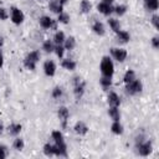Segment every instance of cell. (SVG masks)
<instances>
[{
  "mask_svg": "<svg viewBox=\"0 0 159 159\" xmlns=\"http://www.w3.org/2000/svg\"><path fill=\"white\" fill-rule=\"evenodd\" d=\"M80 10H81L82 14H89L91 10H92V4L89 2V0H81Z\"/></svg>",
  "mask_w": 159,
  "mask_h": 159,
  "instance_id": "cell-24",
  "label": "cell"
},
{
  "mask_svg": "<svg viewBox=\"0 0 159 159\" xmlns=\"http://www.w3.org/2000/svg\"><path fill=\"white\" fill-rule=\"evenodd\" d=\"M7 157V150H6V147L0 144V159H5Z\"/></svg>",
  "mask_w": 159,
  "mask_h": 159,
  "instance_id": "cell-40",
  "label": "cell"
},
{
  "mask_svg": "<svg viewBox=\"0 0 159 159\" xmlns=\"http://www.w3.org/2000/svg\"><path fill=\"white\" fill-rule=\"evenodd\" d=\"M108 116L112 120H120L119 107H109L108 108Z\"/></svg>",
  "mask_w": 159,
  "mask_h": 159,
  "instance_id": "cell-23",
  "label": "cell"
},
{
  "mask_svg": "<svg viewBox=\"0 0 159 159\" xmlns=\"http://www.w3.org/2000/svg\"><path fill=\"white\" fill-rule=\"evenodd\" d=\"M9 11L5 9V7H2V6H0V20L1 21H5V20H7V17H9Z\"/></svg>",
  "mask_w": 159,
  "mask_h": 159,
  "instance_id": "cell-38",
  "label": "cell"
},
{
  "mask_svg": "<svg viewBox=\"0 0 159 159\" xmlns=\"http://www.w3.org/2000/svg\"><path fill=\"white\" fill-rule=\"evenodd\" d=\"M65 40H66V35H65L63 31H60V30L55 32L53 39H52V41H53L55 45H63Z\"/></svg>",
  "mask_w": 159,
  "mask_h": 159,
  "instance_id": "cell-21",
  "label": "cell"
},
{
  "mask_svg": "<svg viewBox=\"0 0 159 159\" xmlns=\"http://www.w3.org/2000/svg\"><path fill=\"white\" fill-rule=\"evenodd\" d=\"M150 42H152V46H153V48H159V37L158 36H153L152 37V40H150Z\"/></svg>",
  "mask_w": 159,
  "mask_h": 159,
  "instance_id": "cell-41",
  "label": "cell"
},
{
  "mask_svg": "<svg viewBox=\"0 0 159 159\" xmlns=\"http://www.w3.org/2000/svg\"><path fill=\"white\" fill-rule=\"evenodd\" d=\"M73 130H75V133L78 134V135H86V134L88 133V127H87V124H86L83 120H78V122L75 123Z\"/></svg>",
  "mask_w": 159,
  "mask_h": 159,
  "instance_id": "cell-13",
  "label": "cell"
},
{
  "mask_svg": "<svg viewBox=\"0 0 159 159\" xmlns=\"http://www.w3.org/2000/svg\"><path fill=\"white\" fill-rule=\"evenodd\" d=\"M99 84H101L103 88H109V87L112 86V77L102 76L101 80H99Z\"/></svg>",
  "mask_w": 159,
  "mask_h": 159,
  "instance_id": "cell-33",
  "label": "cell"
},
{
  "mask_svg": "<svg viewBox=\"0 0 159 159\" xmlns=\"http://www.w3.org/2000/svg\"><path fill=\"white\" fill-rule=\"evenodd\" d=\"M61 66L66 71H75L77 68V62L71 60V58H63L61 61Z\"/></svg>",
  "mask_w": 159,
  "mask_h": 159,
  "instance_id": "cell-14",
  "label": "cell"
},
{
  "mask_svg": "<svg viewBox=\"0 0 159 159\" xmlns=\"http://www.w3.org/2000/svg\"><path fill=\"white\" fill-rule=\"evenodd\" d=\"M135 78H137L135 72H134L133 70H127V71H125V73H124V76H123V82L127 84V83L133 82Z\"/></svg>",
  "mask_w": 159,
  "mask_h": 159,
  "instance_id": "cell-25",
  "label": "cell"
},
{
  "mask_svg": "<svg viewBox=\"0 0 159 159\" xmlns=\"http://www.w3.org/2000/svg\"><path fill=\"white\" fill-rule=\"evenodd\" d=\"M39 24H40V26H41L42 29H46V30H48V29H55V27H56L55 20H53L52 17L47 16V15L41 16V17L39 19Z\"/></svg>",
  "mask_w": 159,
  "mask_h": 159,
  "instance_id": "cell-9",
  "label": "cell"
},
{
  "mask_svg": "<svg viewBox=\"0 0 159 159\" xmlns=\"http://www.w3.org/2000/svg\"><path fill=\"white\" fill-rule=\"evenodd\" d=\"M24 147H25V142H24V139L20 138V137H16V138L14 139V142H12V148H14L15 150L21 152V150L24 149Z\"/></svg>",
  "mask_w": 159,
  "mask_h": 159,
  "instance_id": "cell-30",
  "label": "cell"
},
{
  "mask_svg": "<svg viewBox=\"0 0 159 159\" xmlns=\"http://www.w3.org/2000/svg\"><path fill=\"white\" fill-rule=\"evenodd\" d=\"M66 2H67V0H51V1L48 2V9H50L52 12H55V14L58 15L60 12L63 11Z\"/></svg>",
  "mask_w": 159,
  "mask_h": 159,
  "instance_id": "cell-8",
  "label": "cell"
},
{
  "mask_svg": "<svg viewBox=\"0 0 159 159\" xmlns=\"http://www.w3.org/2000/svg\"><path fill=\"white\" fill-rule=\"evenodd\" d=\"M113 6L111 2H106V1H101L98 5H97V10L98 12H101L102 15L104 16H109L112 12H113Z\"/></svg>",
  "mask_w": 159,
  "mask_h": 159,
  "instance_id": "cell-10",
  "label": "cell"
},
{
  "mask_svg": "<svg viewBox=\"0 0 159 159\" xmlns=\"http://www.w3.org/2000/svg\"><path fill=\"white\" fill-rule=\"evenodd\" d=\"M56 63L52 61V60H47L45 61L43 63V72L47 77H53L55 73H56Z\"/></svg>",
  "mask_w": 159,
  "mask_h": 159,
  "instance_id": "cell-11",
  "label": "cell"
},
{
  "mask_svg": "<svg viewBox=\"0 0 159 159\" xmlns=\"http://www.w3.org/2000/svg\"><path fill=\"white\" fill-rule=\"evenodd\" d=\"M108 25L111 27V30L113 32H117L118 30H120V24H119V20L114 19V17H109L108 19Z\"/></svg>",
  "mask_w": 159,
  "mask_h": 159,
  "instance_id": "cell-26",
  "label": "cell"
},
{
  "mask_svg": "<svg viewBox=\"0 0 159 159\" xmlns=\"http://www.w3.org/2000/svg\"><path fill=\"white\" fill-rule=\"evenodd\" d=\"M152 24H153V26L155 27V29H159V16H158V14H154L153 16H152Z\"/></svg>",
  "mask_w": 159,
  "mask_h": 159,
  "instance_id": "cell-39",
  "label": "cell"
},
{
  "mask_svg": "<svg viewBox=\"0 0 159 159\" xmlns=\"http://www.w3.org/2000/svg\"><path fill=\"white\" fill-rule=\"evenodd\" d=\"M26 58L30 60V61H32V62H35V63H37L40 61V58H41V55H40V52L37 50H34V51H30L26 55Z\"/></svg>",
  "mask_w": 159,
  "mask_h": 159,
  "instance_id": "cell-28",
  "label": "cell"
},
{
  "mask_svg": "<svg viewBox=\"0 0 159 159\" xmlns=\"http://www.w3.org/2000/svg\"><path fill=\"white\" fill-rule=\"evenodd\" d=\"M57 22L63 24V25H67V24L70 22V15H68L67 12H65V11L60 12V14L57 15Z\"/></svg>",
  "mask_w": 159,
  "mask_h": 159,
  "instance_id": "cell-31",
  "label": "cell"
},
{
  "mask_svg": "<svg viewBox=\"0 0 159 159\" xmlns=\"http://www.w3.org/2000/svg\"><path fill=\"white\" fill-rule=\"evenodd\" d=\"M2 45H4V37L0 35V48L2 47Z\"/></svg>",
  "mask_w": 159,
  "mask_h": 159,
  "instance_id": "cell-44",
  "label": "cell"
},
{
  "mask_svg": "<svg viewBox=\"0 0 159 159\" xmlns=\"http://www.w3.org/2000/svg\"><path fill=\"white\" fill-rule=\"evenodd\" d=\"M42 50H43L46 53L53 52V50H55V43H53V41H52V40H46V41H43V43H42Z\"/></svg>",
  "mask_w": 159,
  "mask_h": 159,
  "instance_id": "cell-27",
  "label": "cell"
},
{
  "mask_svg": "<svg viewBox=\"0 0 159 159\" xmlns=\"http://www.w3.org/2000/svg\"><path fill=\"white\" fill-rule=\"evenodd\" d=\"M42 152L46 157H53L55 155V150H53V144H50V143H46L42 148Z\"/></svg>",
  "mask_w": 159,
  "mask_h": 159,
  "instance_id": "cell-32",
  "label": "cell"
},
{
  "mask_svg": "<svg viewBox=\"0 0 159 159\" xmlns=\"http://www.w3.org/2000/svg\"><path fill=\"white\" fill-rule=\"evenodd\" d=\"M76 39L73 37V36H68V37H66V40H65V42H63V47H65V50H67V51H72V50H75V47H76Z\"/></svg>",
  "mask_w": 159,
  "mask_h": 159,
  "instance_id": "cell-22",
  "label": "cell"
},
{
  "mask_svg": "<svg viewBox=\"0 0 159 159\" xmlns=\"http://www.w3.org/2000/svg\"><path fill=\"white\" fill-rule=\"evenodd\" d=\"M10 19H11L12 24H15V25H21V24L24 22V20H25V15H24L22 10H20V9L16 7V6H12V7L10 9Z\"/></svg>",
  "mask_w": 159,
  "mask_h": 159,
  "instance_id": "cell-4",
  "label": "cell"
},
{
  "mask_svg": "<svg viewBox=\"0 0 159 159\" xmlns=\"http://www.w3.org/2000/svg\"><path fill=\"white\" fill-rule=\"evenodd\" d=\"M128 7L125 5H117L114 9H113V12H116L118 16H123L125 12H127Z\"/></svg>",
  "mask_w": 159,
  "mask_h": 159,
  "instance_id": "cell-35",
  "label": "cell"
},
{
  "mask_svg": "<svg viewBox=\"0 0 159 159\" xmlns=\"http://www.w3.org/2000/svg\"><path fill=\"white\" fill-rule=\"evenodd\" d=\"M62 94H63V89H62L60 86H56V87H53V89H52V92H51V96H52V98H55V99H58V98H61V97H62Z\"/></svg>",
  "mask_w": 159,
  "mask_h": 159,
  "instance_id": "cell-34",
  "label": "cell"
},
{
  "mask_svg": "<svg viewBox=\"0 0 159 159\" xmlns=\"http://www.w3.org/2000/svg\"><path fill=\"white\" fill-rule=\"evenodd\" d=\"M92 31L98 35V36H103L106 34V27H104V24L101 22V21H94L93 25H92Z\"/></svg>",
  "mask_w": 159,
  "mask_h": 159,
  "instance_id": "cell-17",
  "label": "cell"
},
{
  "mask_svg": "<svg viewBox=\"0 0 159 159\" xmlns=\"http://www.w3.org/2000/svg\"><path fill=\"white\" fill-rule=\"evenodd\" d=\"M73 93H75V97L77 99L82 98V96L84 94V89H86V83L80 78V77H75L73 78Z\"/></svg>",
  "mask_w": 159,
  "mask_h": 159,
  "instance_id": "cell-5",
  "label": "cell"
},
{
  "mask_svg": "<svg viewBox=\"0 0 159 159\" xmlns=\"http://www.w3.org/2000/svg\"><path fill=\"white\" fill-rule=\"evenodd\" d=\"M57 117L62 124V128H66L67 127V120L70 118V112H68V108L65 107V106H60L58 109H57Z\"/></svg>",
  "mask_w": 159,
  "mask_h": 159,
  "instance_id": "cell-7",
  "label": "cell"
},
{
  "mask_svg": "<svg viewBox=\"0 0 159 159\" xmlns=\"http://www.w3.org/2000/svg\"><path fill=\"white\" fill-rule=\"evenodd\" d=\"M51 138L55 143H60V142H65V137L63 133L61 130H52L51 132Z\"/></svg>",
  "mask_w": 159,
  "mask_h": 159,
  "instance_id": "cell-29",
  "label": "cell"
},
{
  "mask_svg": "<svg viewBox=\"0 0 159 159\" xmlns=\"http://www.w3.org/2000/svg\"><path fill=\"white\" fill-rule=\"evenodd\" d=\"M135 149L140 157H148L153 152V144L148 139H139L138 138L137 143H135Z\"/></svg>",
  "mask_w": 159,
  "mask_h": 159,
  "instance_id": "cell-1",
  "label": "cell"
},
{
  "mask_svg": "<svg viewBox=\"0 0 159 159\" xmlns=\"http://www.w3.org/2000/svg\"><path fill=\"white\" fill-rule=\"evenodd\" d=\"M53 150L56 157H67V145L66 142L53 143Z\"/></svg>",
  "mask_w": 159,
  "mask_h": 159,
  "instance_id": "cell-12",
  "label": "cell"
},
{
  "mask_svg": "<svg viewBox=\"0 0 159 159\" xmlns=\"http://www.w3.org/2000/svg\"><path fill=\"white\" fill-rule=\"evenodd\" d=\"M144 1V6L148 11L155 12L159 7V0H143Z\"/></svg>",
  "mask_w": 159,
  "mask_h": 159,
  "instance_id": "cell-20",
  "label": "cell"
},
{
  "mask_svg": "<svg viewBox=\"0 0 159 159\" xmlns=\"http://www.w3.org/2000/svg\"><path fill=\"white\" fill-rule=\"evenodd\" d=\"M4 66V55H2V51L0 50V68Z\"/></svg>",
  "mask_w": 159,
  "mask_h": 159,
  "instance_id": "cell-42",
  "label": "cell"
},
{
  "mask_svg": "<svg viewBox=\"0 0 159 159\" xmlns=\"http://www.w3.org/2000/svg\"><path fill=\"white\" fill-rule=\"evenodd\" d=\"M21 129H22V125L20 123H11L6 130L9 133V135H12V137H17L20 133H21Z\"/></svg>",
  "mask_w": 159,
  "mask_h": 159,
  "instance_id": "cell-16",
  "label": "cell"
},
{
  "mask_svg": "<svg viewBox=\"0 0 159 159\" xmlns=\"http://www.w3.org/2000/svg\"><path fill=\"white\" fill-rule=\"evenodd\" d=\"M36 65H37V63H35V62L27 60L26 57L24 58V66H25V68H27V70H30V71H34V70L36 68Z\"/></svg>",
  "mask_w": 159,
  "mask_h": 159,
  "instance_id": "cell-37",
  "label": "cell"
},
{
  "mask_svg": "<svg viewBox=\"0 0 159 159\" xmlns=\"http://www.w3.org/2000/svg\"><path fill=\"white\" fill-rule=\"evenodd\" d=\"M4 129H5V127H4V123L0 120V134H2V133H4Z\"/></svg>",
  "mask_w": 159,
  "mask_h": 159,
  "instance_id": "cell-43",
  "label": "cell"
},
{
  "mask_svg": "<svg viewBox=\"0 0 159 159\" xmlns=\"http://www.w3.org/2000/svg\"><path fill=\"white\" fill-rule=\"evenodd\" d=\"M111 55L118 62H124L128 57V52L123 47H112L111 48Z\"/></svg>",
  "mask_w": 159,
  "mask_h": 159,
  "instance_id": "cell-6",
  "label": "cell"
},
{
  "mask_svg": "<svg viewBox=\"0 0 159 159\" xmlns=\"http://www.w3.org/2000/svg\"><path fill=\"white\" fill-rule=\"evenodd\" d=\"M102 1H106V2H111V4L113 2V0H102Z\"/></svg>",
  "mask_w": 159,
  "mask_h": 159,
  "instance_id": "cell-45",
  "label": "cell"
},
{
  "mask_svg": "<svg viewBox=\"0 0 159 159\" xmlns=\"http://www.w3.org/2000/svg\"><path fill=\"white\" fill-rule=\"evenodd\" d=\"M142 91H143V83H142V81L138 80V78H135L133 82L125 84V93L129 94V96L139 94Z\"/></svg>",
  "mask_w": 159,
  "mask_h": 159,
  "instance_id": "cell-3",
  "label": "cell"
},
{
  "mask_svg": "<svg viewBox=\"0 0 159 159\" xmlns=\"http://www.w3.org/2000/svg\"><path fill=\"white\" fill-rule=\"evenodd\" d=\"M65 47H63V45H55V50H53V52L56 53V56L58 57V58H63V55H65Z\"/></svg>",
  "mask_w": 159,
  "mask_h": 159,
  "instance_id": "cell-36",
  "label": "cell"
},
{
  "mask_svg": "<svg viewBox=\"0 0 159 159\" xmlns=\"http://www.w3.org/2000/svg\"><path fill=\"white\" fill-rule=\"evenodd\" d=\"M116 36H117V40H118L119 42H122V43H127V42H129V40H130V35H129V32L125 31V30H118V31L116 32Z\"/></svg>",
  "mask_w": 159,
  "mask_h": 159,
  "instance_id": "cell-18",
  "label": "cell"
},
{
  "mask_svg": "<svg viewBox=\"0 0 159 159\" xmlns=\"http://www.w3.org/2000/svg\"><path fill=\"white\" fill-rule=\"evenodd\" d=\"M99 70L102 76L106 77H113L114 73V63L112 61V58L109 56H103L101 60V65H99Z\"/></svg>",
  "mask_w": 159,
  "mask_h": 159,
  "instance_id": "cell-2",
  "label": "cell"
},
{
  "mask_svg": "<svg viewBox=\"0 0 159 159\" xmlns=\"http://www.w3.org/2000/svg\"><path fill=\"white\" fill-rule=\"evenodd\" d=\"M111 132L116 135H122L123 132H124V128L120 123V120H113L112 125H111Z\"/></svg>",
  "mask_w": 159,
  "mask_h": 159,
  "instance_id": "cell-19",
  "label": "cell"
},
{
  "mask_svg": "<svg viewBox=\"0 0 159 159\" xmlns=\"http://www.w3.org/2000/svg\"><path fill=\"white\" fill-rule=\"evenodd\" d=\"M107 102L109 107H119L120 106V98L116 92H111L107 97Z\"/></svg>",
  "mask_w": 159,
  "mask_h": 159,
  "instance_id": "cell-15",
  "label": "cell"
}]
</instances>
